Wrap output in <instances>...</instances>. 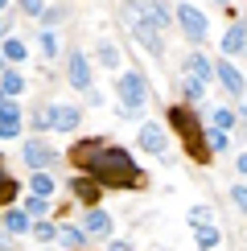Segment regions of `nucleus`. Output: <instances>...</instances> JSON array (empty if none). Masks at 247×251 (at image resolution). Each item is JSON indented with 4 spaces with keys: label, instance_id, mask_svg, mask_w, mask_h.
<instances>
[{
    "label": "nucleus",
    "instance_id": "obj_1",
    "mask_svg": "<svg viewBox=\"0 0 247 251\" xmlns=\"http://www.w3.org/2000/svg\"><path fill=\"white\" fill-rule=\"evenodd\" d=\"M82 173H91L103 190H140V185H144L140 165L132 161L124 149H111V144H103V149L87 161V169H82Z\"/></svg>",
    "mask_w": 247,
    "mask_h": 251
},
{
    "label": "nucleus",
    "instance_id": "obj_2",
    "mask_svg": "<svg viewBox=\"0 0 247 251\" xmlns=\"http://www.w3.org/2000/svg\"><path fill=\"white\" fill-rule=\"evenodd\" d=\"M169 128L181 136V144H185V152H190L194 165H206V161H210V144H206V132H202L198 111H194V107L173 103V107H169Z\"/></svg>",
    "mask_w": 247,
    "mask_h": 251
},
{
    "label": "nucleus",
    "instance_id": "obj_3",
    "mask_svg": "<svg viewBox=\"0 0 247 251\" xmlns=\"http://www.w3.org/2000/svg\"><path fill=\"white\" fill-rule=\"evenodd\" d=\"M116 95L124 99L120 116H140V107L148 103V82H144L140 70H128V75H120V82H116Z\"/></svg>",
    "mask_w": 247,
    "mask_h": 251
},
{
    "label": "nucleus",
    "instance_id": "obj_4",
    "mask_svg": "<svg viewBox=\"0 0 247 251\" xmlns=\"http://www.w3.org/2000/svg\"><path fill=\"white\" fill-rule=\"evenodd\" d=\"M177 25H181V33L190 37L194 46H202V41H206V17H202V8L177 4Z\"/></svg>",
    "mask_w": 247,
    "mask_h": 251
},
{
    "label": "nucleus",
    "instance_id": "obj_5",
    "mask_svg": "<svg viewBox=\"0 0 247 251\" xmlns=\"http://www.w3.org/2000/svg\"><path fill=\"white\" fill-rule=\"evenodd\" d=\"M21 156H25V165L29 169H49V165L58 161V152L49 149L41 136H33V140H25V149H21Z\"/></svg>",
    "mask_w": 247,
    "mask_h": 251
},
{
    "label": "nucleus",
    "instance_id": "obj_6",
    "mask_svg": "<svg viewBox=\"0 0 247 251\" xmlns=\"http://www.w3.org/2000/svg\"><path fill=\"white\" fill-rule=\"evenodd\" d=\"M82 120V107H70V103H54L49 107V128L54 132H74Z\"/></svg>",
    "mask_w": 247,
    "mask_h": 251
},
{
    "label": "nucleus",
    "instance_id": "obj_7",
    "mask_svg": "<svg viewBox=\"0 0 247 251\" xmlns=\"http://www.w3.org/2000/svg\"><path fill=\"white\" fill-rule=\"evenodd\" d=\"M66 78H70V87H78V91L91 87V62H87L82 50H74V54L66 58Z\"/></svg>",
    "mask_w": 247,
    "mask_h": 251
},
{
    "label": "nucleus",
    "instance_id": "obj_8",
    "mask_svg": "<svg viewBox=\"0 0 247 251\" xmlns=\"http://www.w3.org/2000/svg\"><path fill=\"white\" fill-rule=\"evenodd\" d=\"M103 144H107L103 136H87V140H74V144H70V165H74V169L82 173V169H87V161L103 149Z\"/></svg>",
    "mask_w": 247,
    "mask_h": 251
},
{
    "label": "nucleus",
    "instance_id": "obj_9",
    "mask_svg": "<svg viewBox=\"0 0 247 251\" xmlns=\"http://www.w3.org/2000/svg\"><path fill=\"white\" fill-rule=\"evenodd\" d=\"M70 194H74L82 206H99V194H103V185H99L91 173H78L74 181H70Z\"/></svg>",
    "mask_w": 247,
    "mask_h": 251
},
{
    "label": "nucleus",
    "instance_id": "obj_10",
    "mask_svg": "<svg viewBox=\"0 0 247 251\" xmlns=\"http://www.w3.org/2000/svg\"><path fill=\"white\" fill-rule=\"evenodd\" d=\"M214 78H219L222 87L231 91V95H243V91H247V78H243V75H239V70H235L226 58H222V62H214Z\"/></svg>",
    "mask_w": 247,
    "mask_h": 251
},
{
    "label": "nucleus",
    "instance_id": "obj_11",
    "mask_svg": "<svg viewBox=\"0 0 247 251\" xmlns=\"http://www.w3.org/2000/svg\"><path fill=\"white\" fill-rule=\"evenodd\" d=\"M17 132H21V107H17L13 99H4V103H0V136L13 140Z\"/></svg>",
    "mask_w": 247,
    "mask_h": 251
},
{
    "label": "nucleus",
    "instance_id": "obj_12",
    "mask_svg": "<svg viewBox=\"0 0 247 251\" xmlns=\"http://www.w3.org/2000/svg\"><path fill=\"white\" fill-rule=\"evenodd\" d=\"M140 149L144 152H152V156H161L169 144H165V132L157 128V124H140Z\"/></svg>",
    "mask_w": 247,
    "mask_h": 251
},
{
    "label": "nucleus",
    "instance_id": "obj_13",
    "mask_svg": "<svg viewBox=\"0 0 247 251\" xmlns=\"http://www.w3.org/2000/svg\"><path fill=\"white\" fill-rule=\"evenodd\" d=\"M181 75H190V78H198V82H206V78H214V66L206 62L202 54H190L181 62Z\"/></svg>",
    "mask_w": 247,
    "mask_h": 251
},
{
    "label": "nucleus",
    "instance_id": "obj_14",
    "mask_svg": "<svg viewBox=\"0 0 247 251\" xmlns=\"http://www.w3.org/2000/svg\"><path fill=\"white\" fill-rule=\"evenodd\" d=\"M247 50V25H231L222 37V54H243Z\"/></svg>",
    "mask_w": 247,
    "mask_h": 251
},
{
    "label": "nucleus",
    "instance_id": "obj_15",
    "mask_svg": "<svg viewBox=\"0 0 247 251\" xmlns=\"http://www.w3.org/2000/svg\"><path fill=\"white\" fill-rule=\"evenodd\" d=\"M82 231L87 235H111V218L103 210H87L82 214Z\"/></svg>",
    "mask_w": 247,
    "mask_h": 251
},
{
    "label": "nucleus",
    "instance_id": "obj_16",
    "mask_svg": "<svg viewBox=\"0 0 247 251\" xmlns=\"http://www.w3.org/2000/svg\"><path fill=\"white\" fill-rule=\"evenodd\" d=\"M140 13H144V21H148V25L169 29V13H165V4H161V0H144V4H140Z\"/></svg>",
    "mask_w": 247,
    "mask_h": 251
},
{
    "label": "nucleus",
    "instance_id": "obj_17",
    "mask_svg": "<svg viewBox=\"0 0 247 251\" xmlns=\"http://www.w3.org/2000/svg\"><path fill=\"white\" fill-rule=\"evenodd\" d=\"M194 243H198L202 251H214L222 243V235H219V226L214 223H206V226H194Z\"/></svg>",
    "mask_w": 247,
    "mask_h": 251
},
{
    "label": "nucleus",
    "instance_id": "obj_18",
    "mask_svg": "<svg viewBox=\"0 0 247 251\" xmlns=\"http://www.w3.org/2000/svg\"><path fill=\"white\" fill-rule=\"evenodd\" d=\"M4 231H13V235L33 231V223H29V210H4Z\"/></svg>",
    "mask_w": 247,
    "mask_h": 251
},
{
    "label": "nucleus",
    "instance_id": "obj_19",
    "mask_svg": "<svg viewBox=\"0 0 247 251\" xmlns=\"http://www.w3.org/2000/svg\"><path fill=\"white\" fill-rule=\"evenodd\" d=\"M58 243H66L70 251H78L82 243H87V231H82V226H58Z\"/></svg>",
    "mask_w": 247,
    "mask_h": 251
},
{
    "label": "nucleus",
    "instance_id": "obj_20",
    "mask_svg": "<svg viewBox=\"0 0 247 251\" xmlns=\"http://www.w3.org/2000/svg\"><path fill=\"white\" fill-rule=\"evenodd\" d=\"M17 177H8L4 173V161H0V206H8V202H17Z\"/></svg>",
    "mask_w": 247,
    "mask_h": 251
},
{
    "label": "nucleus",
    "instance_id": "obj_21",
    "mask_svg": "<svg viewBox=\"0 0 247 251\" xmlns=\"http://www.w3.org/2000/svg\"><path fill=\"white\" fill-rule=\"evenodd\" d=\"M206 144H210V152H226L231 149V136H226V128H210L206 132Z\"/></svg>",
    "mask_w": 247,
    "mask_h": 251
},
{
    "label": "nucleus",
    "instance_id": "obj_22",
    "mask_svg": "<svg viewBox=\"0 0 247 251\" xmlns=\"http://www.w3.org/2000/svg\"><path fill=\"white\" fill-rule=\"evenodd\" d=\"M0 87H4V95H21V91H25V78H21L17 70H4V75H0Z\"/></svg>",
    "mask_w": 247,
    "mask_h": 251
},
{
    "label": "nucleus",
    "instance_id": "obj_23",
    "mask_svg": "<svg viewBox=\"0 0 247 251\" xmlns=\"http://www.w3.org/2000/svg\"><path fill=\"white\" fill-rule=\"evenodd\" d=\"M29 185H33V194H41V198L54 194V177H49V173H33V177H29Z\"/></svg>",
    "mask_w": 247,
    "mask_h": 251
},
{
    "label": "nucleus",
    "instance_id": "obj_24",
    "mask_svg": "<svg viewBox=\"0 0 247 251\" xmlns=\"http://www.w3.org/2000/svg\"><path fill=\"white\" fill-rule=\"evenodd\" d=\"M8 62H25V41H17V37H8L4 41V50H0Z\"/></svg>",
    "mask_w": 247,
    "mask_h": 251
},
{
    "label": "nucleus",
    "instance_id": "obj_25",
    "mask_svg": "<svg viewBox=\"0 0 247 251\" xmlns=\"http://www.w3.org/2000/svg\"><path fill=\"white\" fill-rule=\"evenodd\" d=\"M181 95L185 99H202V82L190 78V75H181Z\"/></svg>",
    "mask_w": 247,
    "mask_h": 251
},
{
    "label": "nucleus",
    "instance_id": "obj_26",
    "mask_svg": "<svg viewBox=\"0 0 247 251\" xmlns=\"http://www.w3.org/2000/svg\"><path fill=\"white\" fill-rule=\"evenodd\" d=\"M37 41H41V54H46V58H58V33H49V29H46Z\"/></svg>",
    "mask_w": 247,
    "mask_h": 251
},
{
    "label": "nucleus",
    "instance_id": "obj_27",
    "mask_svg": "<svg viewBox=\"0 0 247 251\" xmlns=\"http://www.w3.org/2000/svg\"><path fill=\"white\" fill-rule=\"evenodd\" d=\"M190 223H194V226H206V223H214L210 206H190Z\"/></svg>",
    "mask_w": 247,
    "mask_h": 251
},
{
    "label": "nucleus",
    "instance_id": "obj_28",
    "mask_svg": "<svg viewBox=\"0 0 247 251\" xmlns=\"http://www.w3.org/2000/svg\"><path fill=\"white\" fill-rule=\"evenodd\" d=\"M25 210H29V218H41V214L49 210V202H46V198H41V194H33V198H29V202H25Z\"/></svg>",
    "mask_w": 247,
    "mask_h": 251
},
{
    "label": "nucleus",
    "instance_id": "obj_29",
    "mask_svg": "<svg viewBox=\"0 0 247 251\" xmlns=\"http://www.w3.org/2000/svg\"><path fill=\"white\" fill-rule=\"evenodd\" d=\"M33 239H41V243H54V239H58V226H54V223H37V226H33Z\"/></svg>",
    "mask_w": 247,
    "mask_h": 251
},
{
    "label": "nucleus",
    "instance_id": "obj_30",
    "mask_svg": "<svg viewBox=\"0 0 247 251\" xmlns=\"http://www.w3.org/2000/svg\"><path fill=\"white\" fill-rule=\"evenodd\" d=\"M99 62L116 70V66H120V50H116V46H103V50H99Z\"/></svg>",
    "mask_w": 247,
    "mask_h": 251
},
{
    "label": "nucleus",
    "instance_id": "obj_31",
    "mask_svg": "<svg viewBox=\"0 0 247 251\" xmlns=\"http://www.w3.org/2000/svg\"><path fill=\"white\" fill-rule=\"evenodd\" d=\"M21 13L25 17H41L46 13V0H21Z\"/></svg>",
    "mask_w": 247,
    "mask_h": 251
},
{
    "label": "nucleus",
    "instance_id": "obj_32",
    "mask_svg": "<svg viewBox=\"0 0 247 251\" xmlns=\"http://www.w3.org/2000/svg\"><path fill=\"white\" fill-rule=\"evenodd\" d=\"M231 202H235V206H239V210L247 214V185H235V190H231Z\"/></svg>",
    "mask_w": 247,
    "mask_h": 251
},
{
    "label": "nucleus",
    "instance_id": "obj_33",
    "mask_svg": "<svg viewBox=\"0 0 247 251\" xmlns=\"http://www.w3.org/2000/svg\"><path fill=\"white\" fill-rule=\"evenodd\" d=\"M231 124H235V120H231V111H222V107L214 111V128H231Z\"/></svg>",
    "mask_w": 247,
    "mask_h": 251
},
{
    "label": "nucleus",
    "instance_id": "obj_34",
    "mask_svg": "<svg viewBox=\"0 0 247 251\" xmlns=\"http://www.w3.org/2000/svg\"><path fill=\"white\" fill-rule=\"evenodd\" d=\"M8 235H13V231H4V226H0V251H8V247H13V239H8Z\"/></svg>",
    "mask_w": 247,
    "mask_h": 251
},
{
    "label": "nucleus",
    "instance_id": "obj_35",
    "mask_svg": "<svg viewBox=\"0 0 247 251\" xmlns=\"http://www.w3.org/2000/svg\"><path fill=\"white\" fill-rule=\"evenodd\" d=\"M235 169H239V173H247V152H239V161H235Z\"/></svg>",
    "mask_w": 247,
    "mask_h": 251
},
{
    "label": "nucleus",
    "instance_id": "obj_36",
    "mask_svg": "<svg viewBox=\"0 0 247 251\" xmlns=\"http://www.w3.org/2000/svg\"><path fill=\"white\" fill-rule=\"evenodd\" d=\"M111 251H128V243H116V239H111Z\"/></svg>",
    "mask_w": 247,
    "mask_h": 251
},
{
    "label": "nucleus",
    "instance_id": "obj_37",
    "mask_svg": "<svg viewBox=\"0 0 247 251\" xmlns=\"http://www.w3.org/2000/svg\"><path fill=\"white\" fill-rule=\"evenodd\" d=\"M0 75H4V54H0Z\"/></svg>",
    "mask_w": 247,
    "mask_h": 251
},
{
    "label": "nucleus",
    "instance_id": "obj_38",
    "mask_svg": "<svg viewBox=\"0 0 247 251\" xmlns=\"http://www.w3.org/2000/svg\"><path fill=\"white\" fill-rule=\"evenodd\" d=\"M243 132H247V111H243Z\"/></svg>",
    "mask_w": 247,
    "mask_h": 251
},
{
    "label": "nucleus",
    "instance_id": "obj_39",
    "mask_svg": "<svg viewBox=\"0 0 247 251\" xmlns=\"http://www.w3.org/2000/svg\"><path fill=\"white\" fill-rule=\"evenodd\" d=\"M0 103H4V87H0Z\"/></svg>",
    "mask_w": 247,
    "mask_h": 251
},
{
    "label": "nucleus",
    "instance_id": "obj_40",
    "mask_svg": "<svg viewBox=\"0 0 247 251\" xmlns=\"http://www.w3.org/2000/svg\"><path fill=\"white\" fill-rule=\"evenodd\" d=\"M4 4H8V0H0V8H4Z\"/></svg>",
    "mask_w": 247,
    "mask_h": 251
},
{
    "label": "nucleus",
    "instance_id": "obj_41",
    "mask_svg": "<svg viewBox=\"0 0 247 251\" xmlns=\"http://www.w3.org/2000/svg\"><path fill=\"white\" fill-rule=\"evenodd\" d=\"M222 4H226V0H222Z\"/></svg>",
    "mask_w": 247,
    "mask_h": 251
}]
</instances>
